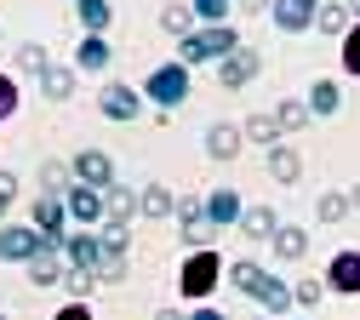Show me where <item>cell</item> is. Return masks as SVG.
Listing matches in <instances>:
<instances>
[{
  "label": "cell",
  "instance_id": "d590c367",
  "mask_svg": "<svg viewBox=\"0 0 360 320\" xmlns=\"http://www.w3.org/2000/svg\"><path fill=\"white\" fill-rule=\"evenodd\" d=\"M98 246H103V252H126V246H131V223H109V217H103V223H98Z\"/></svg>",
  "mask_w": 360,
  "mask_h": 320
},
{
  "label": "cell",
  "instance_id": "d6986e66",
  "mask_svg": "<svg viewBox=\"0 0 360 320\" xmlns=\"http://www.w3.org/2000/svg\"><path fill=\"white\" fill-rule=\"evenodd\" d=\"M252 297L263 303V314H275V320L292 309V286L281 281V274H269V269H263V281H257V292H252Z\"/></svg>",
  "mask_w": 360,
  "mask_h": 320
},
{
  "label": "cell",
  "instance_id": "bcb514c9",
  "mask_svg": "<svg viewBox=\"0 0 360 320\" xmlns=\"http://www.w3.org/2000/svg\"><path fill=\"white\" fill-rule=\"evenodd\" d=\"M155 320H189L184 309H155Z\"/></svg>",
  "mask_w": 360,
  "mask_h": 320
},
{
  "label": "cell",
  "instance_id": "ee69618b",
  "mask_svg": "<svg viewBox=\"0 0 360 320\" xmlns=\"http://www.w3.org/2000/svg\"><path fill=\"white\" fill-rule=\"evenodd\" d=\"M189 320H229V314L212 309V303H195V309H189Z\"/></svg>",
  "mask_w": 360,
  "mask_h": 320
},
{
  "label": "cell",
  "instance_id": "681fc988",
  "mask_svg": "<svg viewBox=\"0 0 360 320\" xmlns=\"http://www.w3.org/2000/svg\"><path fill=\"white\" fill-rule=\"evenodd\" d=\"M6 212H12V206H6V200H0V223H6Z\"/></svg>",
  "mask_w": 360,
  "mask_h": 320
},
{
  "label": "cell",
  "instance_id": "484cf974",
  "mask_svg": "<svg viewBox=\"0 0 360 320\" xmlns=\"http://www.w3.org/2000/svg\"><path fill=\"white\" fill-rule=\"evenodd\" d=\"M172 206H177V195L166 183H143L138 189V217H172Z\"/></svg>",
  "mask_w": 360,
  "mask_h": 320
},
{
  "label": "cell",
  "instance_id": "4fadbf2b",
  "mask_svg": "<svg viewBox=\"0 0 360 320\" xmlns=\"http://www.w3.org/2000/svg\"><path fill=\"white\" fill-rule=\"evenodd\" d=\"M115 63V46L103 40V34H80V46H75V69L80 75H103Z\"/></svg>",
  "mask_w": 360,
  "mask_h": 320
},
{
  "label": "cell",
  "instance_id": "d4e9b609",
  "mask_svg": "<svg viewBox=\"0 0 360 320\" xmlns=\"http://www.w3.org/2000/svg\"><path fill=\"white\" fill-rule=\"evenodd\" d=\"M303 103H309L314 120H321V115H338V109H343V86H338V80H314Z\"/></svg>",
  "mask_w": 360,
  "mask_h": 320
},
{
  "label": "cell",
  "instance_id": "e0dca14e",
  "mask_svg": "<svg viewBox=\"0 0 360 320\" xmlns=\"http://www.w3.org/2000/svg\"><path fill=\"white\" fill-rule=\"evenodd\" d=\"M98 229H75V235H63V263L69 269H92L98 263Z\"/></svg>",
  "mask_w": 360,
  "mask_h": 320
},
{
  "label": "cell",
  "instance_id": "f6af8a7d",
  "mask_svg": "<svg viewBox=\"0 0 360 320\" xmlns=\"http://www.w3.org/2000/svg\"><path fill=\"white\" fill-rule=\"evenodd\" d=\"M235 12H246V18H257V12H269V0H235Z\"/></svg>",
  "mask_w": 360,
  "mask_h": 320
},
{
  "label": "cell",
  "instance_id": "8992f818",
  "mask_svg": "<svg viewBox=\"0 0 360 320\" xmlns=\"http://www.w3.org/2000/svg\"><path fill=\"white\" fill-rule=\"evenodd\" d=\"M172 217H177V235H184V246H189V252H195V246H212V235H217V229L206 223V206H200L195 195H177Z\"/></svg>",
  "mask_w": 360,
  "mask_h": 320
},
{
  "label": "cell",
  "instance_id": "f907efd6",
  "mask_svg": "<svg viewBox=\"0 0 360 320\" xmlns=\"http://www.w3.org/2000/svg\"><path fill=\"white\" fill-rule=\"evenodd\" d=\"M257 320H275V314H257Z\"/></svg>",
  "mask_w": 360,
  "mask_h": 320
},
{
  "label": "cell",
  "instance_id": "ba28073f",
  "mask_svg": "<svg viewBox=\"0 0 360 320\" xmlns=\"http://www.w3.org/2000/svg\"><path fill=\"white\" fill-rule=\"evenodd\" d=\"M321 281H326V292H338V297H360V246L332 252V269L321 274Z\"/></svg>",
  "mask_w": 360,
  "mask_h": 320
},
{
  "label": "cell",
  "instance_id": "ffe728a7",
  "mask_svg": "<svg viewBox=\"0 0 360 320\" xmlns=\"http://www.w3.org/2000/svg\"><path fill=\"white\" fill-rule=\"evenodd\" d=\"M269 252H275L281 263H297V257L309 252V229H297V223H281L275 235H269Z\"/></svg>",
  "mask_w": 360,
  "mask_h": 320
},
{
  "label": "cell",
  "instance_id": "8d00e7d4",
  "mask_svg": "<svg viewBox=\"0 0 360 320\" xmlns=\"http://www.w3.org/2000/svg\"><path fill=\"white\" fill-rule=\"evenodd\" d=\"M189 12H195V23H229L235 0H189Z\"/></svg>",
  "mask_w": 360,
  "mask_h": 320
},
{
  "label": "cell",
  "instance_id": "83f0119b",
  "mask_svg": "<svg viewBox=\"0 0 360 320\" xmlns=\"http://www.w3.org/2000/svg\"><path fill=\"white\" fill-rule=\"evenodd\" d=\"M269 115H275V126H281V132H303V126L314 120L303 98H281V103H275V109H269Z\"/></svg>",
  "mask_w": 360,
  "mask_h": 320
},
{
  "label": "cell",
  "instance_id": "3957f363",
  "mask_svg": "<svg viewBox=\"0 0 360 320\" xmlns=\"http://www.w3.org/2000/svg\"><path fill=\"white\" fill-rule=\"evenodd\" d=\"M217 281H223V257L212 252V246H195L189 257H184V269H177V297H212L217 292Z\"/></svg>",
  "mask_w": 360,
  "mask_h": 320
},
{
  "label": "cell",
  "instance_id": "277c9868",
  "mask_svg": "<svg viewBox=\"0 0 360 320\" xmlns=\"http://www.w3.org/2000/svg\"><path fill=\"white\" fill-rule=\"evenodd\" d=\"M40 246H58V241H46L34 223H0V263H29Z\"/></svg>",
  "mask_w": 360,
  "mask_h": 320
},
{
  "label": "cell",
  "instance_id": "7bdbcfd3",
  "mask_svg": "<svg viewBox=\"0 0 360 320\" xmlns=\"http://www.w3.org/2000/svg\"><path fill=\"white\" fill-rule=\"evenodd\" d=\"M18 189H23V183H18V172H12V166H0V200L12 206V200H18Z\"/></svg>",
  "mask_w": 360,
  "mask_h": 320
},
{
  "label": "cell",
  "instance_id": "52a82bcc",
  "mask_svg": "<svg viewBox=\"0 0 360 320\" xmlns=\"http://www.w3.org/2000/svg\"><path fill=\"white\" fill-rule=\"evenodd\" d=\"M257 69H263L257 46H235V52H223V58H217V86L240 91V86H252V80H257Z\"/></svg>",
  "mask_w": 360,
  "mask_h": 320
},
{
  "label": "cell",
  "instance_id": "c3c4849f",
  "mask_svg": "<svg viewBox=\"0 0 360 320\" xmlns=\"http://www.w3.org/2000/svg\"><path fill=\"white\" fill-rule=\"evenodd\" d=\"M349 206H354V212H360V183H354V189H349Z\"/></svg>",
  "mask_w": 360,
  "mask_h": 320
},
{
  "label": "cell",
  "instance_id": "f35d334b",
  "mask_svg": "<svg viewBox=\"0 0 360 320\" xmlns=\"http://www.w3.org/2000/svg\"><path fill=\"white\" fill-rule=\"evenodd\" d=\"M92 274H98V281H126V252H98Z\"/></svg>",
  "mask_w": 360,
  "mask_h": 320
},
{
  "label": "cell",
  "instance_id": "4dcf8cb0",
  "mask_svg": "<svg viewBox=\"0 0 360 320\" xmlns=\"http://www.w3.org/2000/svg\"><path fill=\"white\" fill-rule=\"evenodd\" d=\"M223 274H229V286L235 292H257V281H263V263H252V257H240V263H223Z\"/></svg>",
  "mask_w": 360,
  "mask_h": 320
},
{
  "label": "cell",
  "instance_id": "44dd1931",
  "mask_svg": "<svg viewBox=\"0 0 360 320\" xmlns=\"http://www.w3.org/2000/svg\"><path fill=\"white\" fill-rule=\"evenodd\" d=\"M240 143H246L240 126H229V120L206 126V155H212V160H235V155H240Z\"/></svg>",
  "mask_w": 360,
  "mask_h": 320
},
{
  "label": "cell",
  "instance_id": "8fae6325",
  "mask_svg": "<svg viewBox=\"0 0 360 320\" xmlns=\"http://www.w3.org/2000/svg\"><path fill=\"white\" fill-rule=\"evenodd\" d=\"M314 12H321V0H269V23H275L281 34L314 29Z\"/></svg>",
  "mask_w": 360,
  "mask_h": 320
},
{
  "label": "cell",
  "instance_id": "d6a6232c",
  "mask_svg": "<svg viewBox=\"0 0 360 320\" xmlns=\"http://www.w3.org/2000/svg\"><path fill=\"white\" fill-rule=\"evenodd\" d=\"M69 297H80V303H92V292H98V274L92 269H63V281H58Z\"/></svg>",
  "mask_w": 360,
  "mask_h": 320
},
{
  "label": "cell",
  "instance_id": "1f68e13d",
  "mask_svg": "<svg viewBox=\"0 0 360 320\" xmlns=\"http://www.w3.org/2000/svg\"><path fill=\"white\" fill-rule=\"evenodd\" d=\"M160 29H166L172 40H184V34H195L200 23H195V12H189V6H177V0H172V6L160 12Z\"/></svg>",
  "mask_w": 360,
  "mask_h": 320
},
{
  "label": "cell",
  "instance_id": "2e32d148",
  "mask_svg": "<svg viewBox=\"0 0 360 320\" xmlns=\"http://www.w3.org/2000/svg\"><path fill=\"white\" fill-rule=\"evenodd\" d=\"M23 269H29V281H34V286H58L69 263H63V246H40V252H34Z\"/></svg>",
  "mask_w": 360,
  "mask_h": 320
},
{
  "label": "cell",
  "instance_id": "836d02e7",
  "mask_svg": "<svg viewBox=\"0 0 360 320\" xmlns=\"http://www.w3.org/2000/svg\"><path fill=\"white\" fill-rule=\"evenodd\" d=\"M12 63H18L23 75H34V80H40V69L52 63V52H46V46H40V40H29V46H18V58H12Z\"/></svg>",
  "mask_w": 360,
  "mask_h": 320
},
{
  "label": "cell",
  "instance_id": "9c48e42d",
  "mask_svg": "<svg viewBox=\"0 0 360 320\" xmlns=\"http://www.w3.org/2000/svg\"><path fill=\"white\" fill-rule=\"evenodd\" d=\"M69 172H75V183H86V189H109L115 183V155L109 149H80L69 160Z\"/></svg>",
  "mask_w": 360,
  "mask_h": 320
},
{
  "label": "cell",
  "instance_id": "ac0fdd59",
  "mask_svg": "<svg viewBox=\"0 0 360 320\" xmlns=\"http://www.w3.org/2000/svg\"><path fill=\"white\" fill-rule=\"evenodd\" d=\"M200 206H206V223H212V229H229V223H240V206H246V200H240L235 189H212Z\"/></svg>",
  "mask_w": 360,
  "mask_h": 320
},
{
  "label": "cell",
  "instance_id": "4316f807",
  "mask_svg": "<svg viewBox=\"0 0 360 320\" xmlns=\"http://www.w3.org/2000/svg\"><path fill=\"white\" fill-rule=\"evenodd\" d=\"M240 137H246V143H257V149H275V143H281V126H275V115H246Z\"/></svg>",
  "mask_w": 360,
  "mask_h": 320
},
{
  "label": "cell",
  "instance_id": "74e56055",
  "mask_svg": "<svg viewBox=\"0 0 360 320\" xmlns=\"http://www.w3.org/2000/svg\"><path fill=\"white\" fill-rule=\"evenodd\" d=\"M69 183H75V172H69L63 160H46V166H40V189H46V195H63Z\"/></svg>",
  "mask_w": 360,
  "mask_h": 320
},
{
  "label": "cell",
  "instance_id": "7a4b0ae2",
  "mask_svg": "<svg viewBox=\"0 0 360 320\" xmlns=\"http://www.w3.org/2000/svg\"><path fill=\"white\" fill-rule=\"evenodd\" d=\"M235 46H240L235 23H200L195 34L177 40V63H184V69H200V63H217L223 52H235Z\"/></svg>",
  "mask_w": 360,
  "mask_h": 320
},
{
  "label": "cell",
  "instance_id": "ab89813d",
  "mask_svg": "<svg viewBox=\"0 0 360 320\" xmlns=\"http://www.w3.org/2000/svg\"><path fill=\"white\" fill-rule=\"evenodd\" d=\"M343 69H349V75H360V18L343 29Z\"/></svg>",
  "mask_w": 360,
  "mask_h": 320
},
{
  "label": "cell",
  "instance_id": "6da1fadb",
  "mask_svg": "<svg viewBox=\"0 0 360 320\" xmlns=\"http://www.w3.org/2000/svg\"><path fill=\"white\" fill-rule=\"evenodd\" d=\"M189 86H195V75L172 58V63L149 69V80H143L138 91H143V103H155V109H160L155 120H172V109H184V103H189Z\"/></svg>",
  "mask_w": 360,
  "mask_h": 320
},
{
  "label": "cell",
  "instance_id": "b9f144b4",
  "mask_svg": "<svg viewBox=\"0 0 360 320\" xmlns=\"http://www.w3.org/2000/svg\"><path fill=\"white\" fill-rule=\"evenodd\" d=\"M52 320H92V303H80V297H69V303H63V309H58Z\"/></svg>",
  "mask_w": 360,
  "mask_h": 320
},
{
  "label": "cell",
  "instance_id": "603a6c76",
  "mask_svg": "<svg viewBox=\"0 0 360 320\" xmlns=\"http://www.w3.org/2000/svg\"><path fill=\"white\" fill-rule=\"evenodd\" d=\"M103 217H109V223H131V217H138V189L109 183V189H103Z\"/></svg>",
  "mask_w": 360,
  "mask_h": 320
},
{
  "label": "cell",
  "instance_id": "9a60e30c",
  "mask_svg": "<svg viewBox=\"0 0 360 320\" xmlns=\"http://www.w3.org/2000/svg\"><path fill=\"white\" fill-rule=\"evenodd\" d=\"M263 160H269V177H275V183H286V189H292V183H303V155H297L292 143L263 149Z\"/></svg>",
  "mask_w": 360,
  "mask_h": 320
},
{
  "label": "cell",
  "instance_id": "60d3db41",
  "mask_svg": "<svg viewBox=\"0 0 360 320\" xmlns=\"http://www.w3.org/2000/svg\"><path fill=\"white\" fill-rule=\"evenodd\" d=\"M18 103H23L18 80H12V75H0V120H12V115H18Z\"/></svg>",
  "mask_w": 360,
  "mask_h": 320
},
{
  "label": "cell",
  "instance_id": "e575fe53",
  "mask_svg": "<svg viewBox=\"0 0 360 320\" xmlns=\"http://www.w3.org/2000/svg\"><path fill=\"white\" fill-rule=\"evenodd\" d=\"M292 303H297V309H314V303H326V281H321V274H303V281L292 286Z\"/></svg>",
  "mask_w": 360,
  "mask_h": 320
},
{
  "label": "cell",
  "instance_id": "30bf717a",
  "mask_svg": "<svg viewBox=\"0 0 360 320\" xmlns=\"http://www.w3.org/2000/svg\"><path fill=\"white\" fill-rule=\"evenodd\" d=\"M63 212H69V223H80V229H98V223H103V189L69 183V189H63Z\"/></svg>",
  "mask_w": 360,
  "mask_h": 320
},
{
  "label": "cell",
  "instance_id": "7c38bea8",
  "mask_svg": "<svg viewBox=\"0 0 360 320\" xmlns=\"http://www.w3.org/2000/svg\"><path fill=\"white\" fill-rule=\"evenodd\" d=\"M29 223H34L46 241H58V246H63V235H69V212H63V195H40Z\"/></svg>",
  "mask_w": 360,
  "mask_h": 320
},
{
  "label": "cell",
  "instance_id": "cb8c5ba5",
  "mask_svg": "<svg viewBox=\"0 0 360 320\" xmlns=\"http://www.w3.org/2000/svg\"><path fill=\"white\" fill-rule=\"evenodd\" d=\"M75 23H80V34H103L115 23V6L109 0H75Z\"/></svg>",
  "mask_w": 360,
  "mask_h": 320
},
{
  "label": "cell",
  "instance_id": "f546056e",
  "mask_svg": "<svg viewBox=\"0 0 360 320\" xmlns=\"http://www.w3.org/2000/svg\"><path fill=\"white\" fill-rule=\"evenodd\" d=\"M349 212H354V206H349V195H343V189H326L321 200H314V223H326V229H332V223H343Z\"/></svg>",
  "mask_w": 360,
  "mask_h": 320
},
{
  "label": "cell",
  "instance_id": "5b68a950",
  "mask_svg": "<svg viewBox=\"0 0 360 320\" xmlns=\"http://www.w3.org/2000/svg\"><path fill=\"white\" fill-rule=\"evenodd\" d=\"M98 115L115 120V126L138 120V115H143V91H138V86H126V80H109V86L98 91Z\"/></svg>",
  "mask_w": 360,
  "mask_h": 320
},
{
  "label": "cell",
  "instance_id": "7402d4cb",
  "mask_svg": "<svg viewBox=\"0 0 360 320\" xmlns=\"http://www.w3.org/2000/svg\"><path fill=\"white\" fill-rule=\"evenodd\" d=\"M281 229V212L275 206H240V235L246 241H269Z\"/></svg>",
  "mask_w": 360,
  "mask_h": 320
},
{
  "label": "cell",
  "instance_id": "7dc6e473",
  "mask_svg": "<svg viewBox=\"0 0 360 320\" xmlns=\"http://www.w3.org/2000/svg\"><path fill=\"white\" fill-rule=\"evenodd\" d=\"M343 12H349V18H360V0H343Z\"/></svg>",
  "mask_w": 360,
  "mask_h": 320
},
{
  "label": "cell",
  "instance_id": "5bb4252c",
  "mask_svg": "<svg viewBox=\"0 0 360 320\" xmlns=\"http://www.w3.org/2000/svg\"><path fill=\"white\" fill-rule=\"evenodd\" d=\"M75 86H80V69L75 63H46V69H40V91H46L52 103H69Z\"/></svg>",
  "mask_w": 360,
  "mask_h": 320
},
{
  "label": "cell",
  "instance_id": "816d5d0a",
  "mask_svg": "<svg viewBox=\"0 0 360 320\" xmlns=\"http://www.w3.org/2000/svg\"><path fill=\"white\" fill-rule=\"evenodd\" d=\"M0 320H6V314H0Z\"/></svg>",
  "mask_w": 360,
  "mask_h": 320
},
{
  "label": "cell",
  "instance_id": "f1b7e54d",
  "mask_svg": "<svg viewBox=\"0 0 360 320\" xmlns=\"http://www.w3.org/2000/svg\"><path fill=\"white\" fill-rule=\"evenodd\" d=\"M314 29H321L326 40H343V29H349V12H343V0H321V12H314Z\"/></svg>",
  "mask_w": 360,
  "mask_h": 320
}]
</instances>
